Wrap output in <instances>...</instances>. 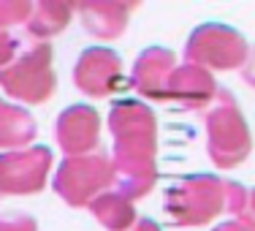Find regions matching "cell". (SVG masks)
Returning <instances> with one entry per match:
<instances>
[{"mask_svg":"<svg viewBox=\"0 0 255 231\" xmlns=\"http://www.w3.org/2000/svg\"><path fill=\"white\" fill-rule=\"evenodd\" d=\"M206 150L220 169H234L250 155V128L228 90H217L206 112Z\"/></svg>","mask_w":255,"mask_h":231,"instance_id":"obj_4","label":"cell"},{"mask_svg":"<svg viewBox=\"0 0 255 231\" xmlns=\"http://www.w3.org/2000/svg\"><path fill=\"white\" fill-rule=\"evenodd\" d=\"M54 71L49 44L35 38H22L8 60L0 65V87L16 101L44 103L54 93Z\"/></svg>","mask_w":255,"mask_h":231,"instance_id":"obj_2","label":"cell"},{"mask_svg":"<svg viewBox=\"0 0 255 231\" xmlns=\"http://www.w3.org/2000/svg\"><path fill=\"white\" fill-rule=\"evenodd\" d=\"M0 231H38V223H35L33 215L14 210L0 215Z\"/></svg>","mask_w":255,"mask_h":231,"instance_id":"obj_17","label":"cell"},{"mask_svg":"<svg viewBox=\"0 0 255 231\" xmlns=\"http://www.w3.org/2000/svg\"><path fill=\"white\" fill-rule=\"evenodd\" d=\"M35 139V120L19 103H8L0 98V150H27Z\"/></svg>","mask_w":255,"mask_h":231,"instance_id":"obj_13","label":"cell"},{"mask_svg":"<svg viewBox=\"0 0 255 231\" xmlns=\"http://www.w3.org/2000/svg\"><path fill=\"white\" fill-rule=\"evenodd\" d=\"M242 76H245V82L250 84V87H255V46L250 49V54H247V63L242 65Z\"/></svg>","mask_w":255,"mask_h":231,"instance_id":"obj_19","label":"cell"},{"mask_svg":"<svg viewBox=\"0 0 255 231\" xmlns=\"http://www.w3.org/2000/svg\"><path fill=\"white\" fill-rule=\"evenodd\" d=\"M90 210H93L95 221H98L101 226H106L109 231H128L136 223L133 202L128 196H123L120 191H114V188L95 199V202L90 204Z\"/></svg>","mask_w":255,"mask_h":231,"instance_id":"obj_15","label":"cell"},{"mask_svg":"<svg viewBox=\"0 0 255 231\" xmlns=\"http://www.w3.org/2000/svg\"><path fill=\"white\" fill-rule=\"evenodd\" d=\"M109 133L114 139L112 144L114 191H120L130 202L147 196L157 180L155 114L138 98L117 101L109 112Z\"/></svg>","mask_w":255,"mask_h":231,"instance_id":"obj_1","label":"cell"},{"mask_svg":"<svg viewBox=\"0 0 255 231\" xmlns=\"http://www.w3.org/2000/svg\"><path fill=\"white\" fill-rule=\"evenodd\" d=\"M177 68V57L171 49L163 46H149L138 54L130 71V87L136 90L141 98L149 101H166V90L171 82V74Z\"/></svg>","mask_w":255,"mask_h":231,"instance_id":"obj_10","label":"cell"},{"mask_svg":"<svg viewBox=\"0 0 255 231\" xmlns=\"http://www.w3.org/2000/svg\"><path fill=\"white\" fill-rule=\"evenodd\" d=\"M247 54H250V46H247L245 35L228 25H220V22H206V25L196 27L185 46L187 63L201 65L206 71L242 68L247 63Z\"/></svg>","mask_w":255,"mask_h":231,"instance_id":"obj_6","label":"cell"},{"mask_svg":"<svg viewBox=\"0 0 255 231\" xmlns=\"http://www.w3.org/2000/svg\"><path fill=\"white\" fill-rule=\"evenodd\" d=\"M71 14H74V5L71 3H57V0L35 3L30 16H27V22H25L27 35L35 41L52 38V35L63 33V27L71 22Z\"/></svg>","mask_w":255,"mask_h":231,"instance_id":"obj_14","label":"cell"},{"mask_svg":"<svg viewBox=\"0 0 255 231\" xmlns=\"http://www.w3.org/2000/svg\"><path fill=\"white\" fill-rule=\"evenodd\" d=\"M228 180L193 174L166 193V215L177 226H206L228 210Z\"/></svg>","mask_w":255,"mask_h":231,"instance_id":"obj_3","label":"cell"},{"mask_svg":"<svg viewBox=\"0 0 255 231\" xmlns=\"http://www.w3.org/2000/svg\"><path fill=\"white\" fill-rule=\"evenodd\" d=\"M128 231H160V229H157V223H152L149 218H141V221H136Z\"/></svg>","mask_w":255,"mask_h":231,"instance_id":"obj_20","label":"cell"},{"mask_svg":"<svg viewBox=\"0 0 255 231\" xmlns=\"http://www.w3.org/2000/svg\"><path fill=\"white\" fill-rule=\"evenodd\" d=\"M130 11H133V3H123V0L79 3L82 25L95 38H117V35H123V30L128 27V19H130Z\"/></svg>","mask_w":255,"mask_h":231,"instance_id":"obj_12","label":"cell"},{"mask_svg":"<svg viewBox=\"0 0 255 231\" xmlns=\"http://www.w3.org/2000/svg\"><path fill=\"white\" fill-rule=\"evenodd\" d=\"M215 231H247V229L242 226L239 221H228V223H223V226H217Z\"/></svg>","mask_w":255,"mask_h":231,"instance_id":"obj_21","label":"cell"},{"mask_svg":"<svg viewBox=\"0 0 255 231\" xmlns=\"http://www.w3.org/2000/svg\"><path fill=\"white\" fill-rule=\"evenodd\" d=\"M123 76V60L106 46L84 49L74 65V82L90 98H109Z\"/></svg>","mask_w":255,"mask_h":231,"instance_id":"obj_8","label":"cell"},{"mask_svg":"<svg viewBox=\"0 0 255 231\" xmlns=\"http://www.w3.org/2000/svg\"><path fill=\"white\" fill-rule=\"evenodd\" d=\"M52 169V150L33 144L27 150H11L0 155V202L8 196H27L44 188Z\"/></svg>","mask_w":255,"mask_h":231,"instance_id":"obj_7","label":"cell"},{"mask_svg":"<svg viewBox=\"0 0 255 231\" xmlns=\"http://www.w3.org/2000/svg\"><path fill=\"white\" fill-rule=\"evenodd\" d=\"M215 98H217V84L215 76L206 68L193 63H182L174 68L166 90V101L177 103L179 109H187V112H196V109L209 106Z\"/></svg>","mask_w":255,"mask_h":231,"instance_id":"obj_11","label":"cell"},{"mask_svg":"<svg viewBox=\"0 0 255 231\" xmlns=\"http://www.w3.org/2000/svg\"><path fill=\"white\" fill-rule=\"evenodd\" d=\"M228 212H234L236 221L247 231H255V188H245L239 182L228 185Z\"/></svg>","mask_w":255,"mask_h":231,"instance_id":"obj_16","label":"cell"},{"mask_svg":"<svg viewBox=\"0 0 255 231\" xmlns=\"http://www.w3.org/2000/svg\"><path fill=\"white\" fill-rule=\"evenodd\" d=\"M114 188L112 155L95 150L87 155L65 158L54 174V193L71 207H90L98 196Z\"/></svg>","mask_w":255,"mask_h":231,"instance_id":"obj_5","label":"cell"},{"mask_svg":"<svg viewBox=\"0 0 255 231\" xmlns=\"http://www.w3.org/2000/svg\"><path fill=\"white\" fill-rule=\"evenodd\" d=\"M54 136H57V144L68 158L95 153L101 139V114L84 103L68 106L65 112H60Z\"/></svg>","mask_w":255,"mask_h":231,"instance_id":"obj_9","label":"cell"},{"mask_svg":"<svg viewBox=\"0 0 255 231\" xmlns=\"http://www.w3.org/2000/svg\"><path fill=\"white\" fill-rule=\"evenodd\" d=\"M19 41H22L19 35H14L5 22H0V65H3L11 54H14V49L19 46Z\"/></svg>","mask_w":255,"mask_h":231,"instance_id":"obj_18","label":"cell"}]
</instances>
